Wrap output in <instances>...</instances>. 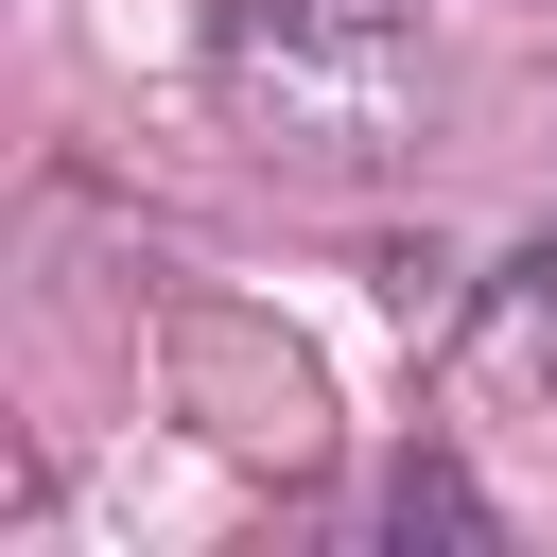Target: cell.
<instances>
[{
  "mask_svg": "<svg viewBox=\"0 0 557 557\" xmlns=\"http://www.w3.org/2000/svg\"><path fill=\"white\" fill-rule=\"evenodd\" d=\"M505 348H522V366H557V244H540V261H505Z\"/></svg>",
  "mask_w": 557,
  "mask_h": 557,
  "instance_id": "cell-3",
  "label": "cell"
},
{
  "mask_svg": "<svg viewBox=\"0 0 557 557\" xmlns=\"http://www.w3.org/2000/svg\"><path fill=\"white\" fill-rule=\"evenodd\" d=\"M383 540H400V557H418V540H435V557H470V540H487V487H470L453 453H400V487H383Z\"/></svg>",
  "mask_w": 557,
  "mask_h": 557,
  "instance_id": "cell-2",
  "label": "cell"
},
{
  "mask_svg": "<svg viewBox=\"0 0 557 557\" xmlns=\"http://www.w3.org/2000/svg\"><path fill=\"white\" fill-rule=\"evenodd\" d=\"M226 104L296 174H366L435 122V35L400 0H226Z\"/></svg>",
  "mask_w": 557,
  "mask_h": 557,
  "instance_id": "cell-1",
  "label": "cell"
}]
</instances>
